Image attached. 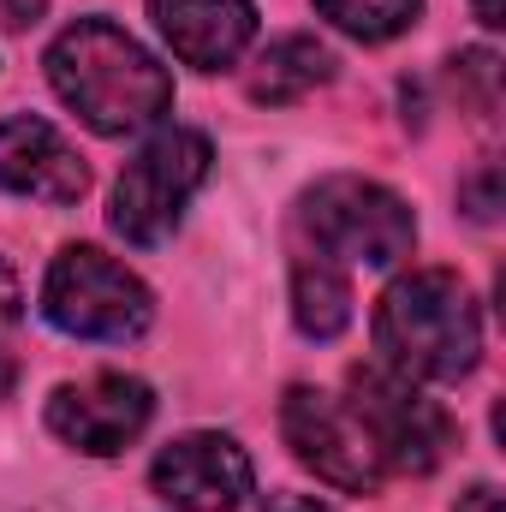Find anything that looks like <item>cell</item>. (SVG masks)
Masks as SVG:
<instances>
[{"label":"cell","instance_id":"3","mask_svg":"<svg viewBox=\"0 0 506 512\" xmlns=\"http://www.w3.org/2000/svg\"><path fill=\"white\" fill-rule=\"evenodd\" d=\"M298 221L316 239V251L334 262H364V268H393L417 245V215L399 191L358 173L316 179L298 197Z\"/></svg>","mask_w":506,"mask_h":512},{"label":"cell","instance_id":"19","mask_svg":"<svg viewBox=\"0 0 506 512\" xmlns=\"http://www.w3.org/2000/svg\"><path fill=\"white\" fill-rule=\"evenodd\" d=\"M477 18L489 24V30H501L506 18H501V0H477Z\"/></svg>","mask_w":506,"mask_h":512},{"label":"cell","instance_id":"8","mask_svg":"<svg viewBox=\"0 0 506 512\" xmlns=\"http://www.w3.org/2000/svg\"><path fill=\"white\" fill-rule=\"evenodd\" d=\"M149 489L179 512H233L251 501L256 465L251 453L221 435V429H191L179 441H167L149 465Z\"/></svg>","mask_w":506,"mask_h":512},{"label":"cell","instance_id":"18","mask_svg":"<svg viewBox=\"0 0 506 512\" xmlns=\"http://www.w3.org/2000/svg\"><path fill=\"white\" fill-rule=\"evenodd\" d=\"M262 512H334V507L316 501V495H274V501H262Z\"/></svg>","mask_w":506,"mask_h":512},{"label":"cell","instance_id":"12","mask_svg":"<svg viewBox=\"0 0 506 512\" xmlns=\"http://www.w3.org/2000/svg\"><path fill=\"white\" fill-rule=\"evenodd\" d=\"M334 78V54L316 42V36H280L256 54L251 66V102H268V108H292L304 102L310 90H322Z\"/></svg>","mask_w":506,"mask_h":512},{"label":"cell","instance_id":"5","mask_svg":"<svg viewBox=\"0 0 506 512\" xmlns=\"http://www.w3.org/2000/svg\"><path fill=\"white\" fill-rule=\"evenodd\" d=\"M209 161H215V149H209L203 131L161 126L126 161V173L114 185V209H108L114 233L126 245H143V251L161 245V239H173L179 221H185V203L209 179Z\"/></svg>","mask_w":506,"mask_h":512},{"label":"cell","instance_id":"4","mask_svg":"<svg viewBox=\"0 0 506 512\" xmlns=\"http://www.w3.org/2000/svg\"><path fill=\"white\" fill-rule=\"evenodd\" d=\"M42 316L72 334V340H102V346H126L155 322V298L149 286L131 274L126 262H114L96 245H66L48 262L42 280Z\"/></svg>","mask_w":506,"mask_h":512},{"label":"cell","instance_id":"17","mask_svg":"<svg viewBox=\"0 0 506 512\" xmlns=\"http://www.w3.org/2000/svg\"><path fill=\"white\" fill-rule=\"evenodd\" d=\"M465 197L477 203V209H471L477 221H495V167H489V173H483L477 185H465Z\"/></svg>","mask_w":506,"mask_h":512},{"label":"cell","instance_id":"2","mask_svg":"<svg viewBox=\"0 0 506 512\" xmlns=\"http://www.w3.org/2000/svg\"><path fill=\"white\" fill-rule=\"evenodd\" d=\"M376 346L405 382H459L483 358V316L453 268H411L376 304Z\"/></svg>","mask_w":506,"mask_h":512},{"label":"cell","instance_id":"14","mask_svg":"<svg viewBox=\"0 0 506 512\" xmlns=\"http://www.w3.org/2000/svg\"><path fill=\"white\" fill-rule=\"evenodd\" d=\"M316 12L352 42H393L417 24L423 0H316Z\"/></svg>","mask_w":506,"mask_h":512},{"label":"cell","instance_id":"11","mask_svg":"<svg viewBox=\"0 0 506 512\" xmlns=\"http://www.w3.org/2000/svg\"><path fill=\"white\" fill-rule=\"evenodd\" d=\"M149 18L161 42L197 66V72H227L245 60L256 42V6L251 0H149Z\"/></svg>","mask_w":506,"mask_h":512},{"label":"cell","instance_id":"13","mask_svg":"<svg viewBox=\"0 0 506 512\" xmlns=\"http://www.w3.org/2000/svg\"><path fill=\"white\" fill-rule=\"evenodd\" d=\"M292 322L304 340H334L352 322V280L334 256H298L292 262Z\"/></svg>","mask_w":506,"mask_h":512},{"label":"cell","instance_id":"6","mask_svg":"<svg viewBox=\"0 0 506 512\" xmlns=\"http://www.w3.org/2000/svg\"><path fill=\"white\" fill-rule=\"evenodd\" d=\"M358 423L370 429L381 453V471H405V477H429L447 447H453V423L435 399H423L417 387L405 382L399 370L370 364V370H352V399Z\"/></svg>","mask_w":506,"mask_h":512},{"label":"cell","instance_id":"15","mask_svg":"<svg viewBox=\"0 0 506 512\" xmlns=\"http://www.w3.org/2000/svg\"><path fill=\"white\" fill-rule=\"evenodd\" d=\"M18 316H24V286H18V274H12V262L0 256V340L18 328Z\"/></svg>","mask_w":506,"mask_h":512},{"label":"cell","instance_id":"7","mask_svg":"<svg viewBox=\"0 0 506 512\" xmlns=\"http://www.w3.org/2000/svg\"><path fill=\"white\" fill-rule=\"evenodd\" d=\"M280 429L298 465H310L322 483L346 489V495H370L381 489V453L370 441V429L358 423V411L322 387H286L280 399Z\"/></svg>","mask_w":506,"mask_h":512},{"label":"cell","instance_id":"10","mask_svg":"<svg viewBox=\"0 0 506 512\" xmlns=\"http://www.w3.org/2000/svg\"><path fill=\"white\" fill-rule=\"evenodd\" d=\"M0 191L30 197V203H78L90 191L84 155L36 114L0 120Z\"/></svg>","mask_w":506,"mask_h":512},{"label":"cell","instance_id":"1","mask_svg":"<svg viewBox=\"0 0 506 512\" xmlns=\"http://www.w3.org/2000/svg\"><path fill=\"white\" fill-rule=\"evenodd\" d=\"M48 84L54 96L102 137L149 131L173 108L167 66L108 18H78L48 42Z\"/></svg>","mask_w":506,"mask_h":512},{"label":"cell","instance_id":"9","mask_svg":"<svg viewBox=\"0 0 506 512\" xmlns=\"http://www.w3.org/2000/svg\"><path fill=\"white\" fill-rule=\"evenodd\" d=\"M149 417H155L149 382L120 376V370H102L90 382H66V387H54V399H48V429L66 447L90 453V459L126 453L131 441L149 429Z\"/></svg>","mask_w":506,"mask_h":512},{"label":"cell","instance_id":"16","mask_svg":"<svg viewBox=\"0 0 506 512\" xmlns=\"http://www.w3.org/2000/svg\"><path fill=\"white\" fill-rule=\"evenodd\" d=\"M42 6H48V0H0V24H6V30H24V24L42 18Z\"/></svg>","mask_w":506,"mask_h":512}]
</instances>
